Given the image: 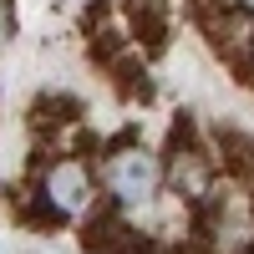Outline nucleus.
I'll list each match as a JSON object with an SVG mask.
<instances>
[{"label": "nucleus", "mask_w": 254, "mask_h": 254, "mask_svg": "<svg viewBox=\"0 0 254 254\" xmlns=\"http://www.w3.org/2000/svg\"><path fill=\"white\" fill-rule=\"evenodd\" d=\"M10 31H15V15H10V0H0V46L10 41Z\"/></svg>", "instance_id": "39448f33"}, {"label": "nucleus", "mask_w": 254, "mask_h": 254, "mask_svg": "<svg viewBox=\"0 0 254 254\" xmlns=\"http://www.w3.org/2000/svg\"><path fill=\"white\" fill-rule=\"evenodd\" d=\"M97 183H102V203L122 208V214H142L168 193V168H163V153H153L137 132H122L102 142Z\"/></svg>", "instance_id": "f257e3e1"}, {"label": "nucleus", "mask_w": 254, "mask_h": 254, "mask_svg": "<svg viewBox=\"0 0 254 254\" xmlns=\"http://www.w3.org/2000/svg\"><path fill=\"white\" fill-rule=\"evenodd\" d=\"M198 31L208 36V46H214V56L229 66V76L244 87V76L254 71V5H244V0H229L224 10L203 15Z\"/></svg>", "instance_id": "7ed1b4c3"}, {"label": "nucleus", "mask_w": 254, "mask_h": 254, "mask_svg": "<svg viewBox=\"0 0 254 254\" xmlns=\"http://www.w3.org/2000/svg\"><path fill=\"white\" fill-rule=\"evenodd\" d=\"M36 198L46 203L51 224H81L102 203V183H97V163L92 158H36Z\"/></svg>", "instance_id": "f03ea898"}, {"label": "nucleus", "mask_w": 254, "mask_h": 254, "mask_svg": "<svg viewBox=\"0 0 254 254\" xmlns=\"http://www.w3.org/2000/svg\"><path fill=\"white\" fill-rule=\"evenodd\" d=\"M26 122H31V132H36V142H46V137H56L61 127H71V122H81V102L71 97V92H41L36 102H31V112H26Z\"/></svg>", "instance_id": "20e7f679"}]
</instances>
